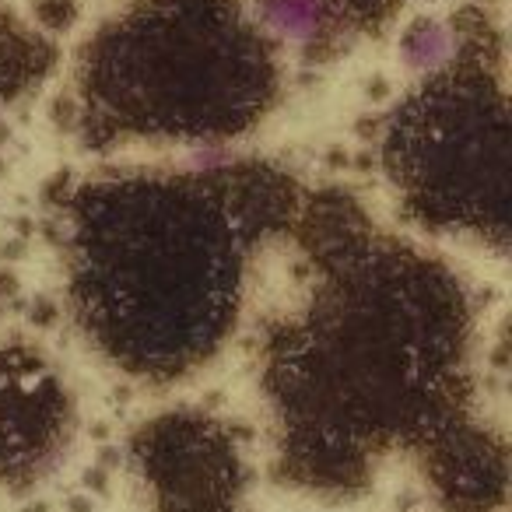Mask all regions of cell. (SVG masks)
I'll list each match as a JSON object with an SVG mask.
<instances>
[{
	"instance_id": "6da1fadb",
	"label": "cell",
	"mask_w": 512,
	"mask_h": 512,
	"mask_svg": "<svg viewBox=\"0 0 512 512\" xmlns=\"http://www.w3.org/2000/svg\"><path fill=\"white\" fill-rule=\"evenodd\" d=\"M285 249L292 285L253 330L281 477L348 498L411 456L453 509L498 502L505 439L477 414V313L460 274L348 193H306Z\"/></svg>"
},
{
	"instance_id": "7a4b0ae2",
	"label": "cell",
	"mask_w": 512,
	"mask_h": 512,
	"mask_svg": "<svg viewBox=\"0 0 512 512\" xmlns=\"http://www.w3.org/2000/svg\"><path fill=\"white\" fill-rule=\"evenodd\" d=\"M302 186L267 162L120 169L67 197L71 320L120 376L169 386L239 337Z\"/></svg>"
},
{
	"instance_id": "3957f363",
	"label": "cell",
	"mask_w": 512,
	"mask_h": 512,
	"mask_svg": "<svg viewBox=\"0 0 512 512\" xmlns=\"http://www.w3.org/2000/svg\"><path fill=\"white\" fill-rule=\"evenodd\" d=\"M278 39L239 0H130L74 67L92 148H225L281 95Z\"/></svg>"
},
{
	"instance_id": "277c9868",
	"label": "cell",
	"mask_w": 512,
	"mask_h": 512,
	"mask_svg": "<svg viewBox=\"0 0 512 512\" xmlns=\"http://www.w3.org/2000/svg\"><path fill=\"white\" fill-rule=\"evenodd\" d=\"M383 176L400 214L439 239L509 246V99L502 32L453 25L446 57L397 102L383 127Z\"/></svg>"
},
{
	"instance_id": "5b68a950",
	"label": "cell",
	"mask_w": 512,
	"mask_h": 512,
	"mask_svg": "<svg viewBox=\"0 0 512 512\" xmlns=\"http://www.w3.org/2000/svg\"><path fill=\"white\" fill-rule=\"evenodd\" d=\"M130 467L151 512H246L249 456L225 421L165 411L130 439Z\"/></svg>"
},
{
	"instance_id": "8992f818",
	"label": "cell",
	"mask_w": 512,
	"mask_h": 512,
	"mask_svg": "<svg viewBox=\"0 0 512 512\" xmlns=\"http://www.w3.org/2000/svg\"><path fill=\"white\" fill-rule=\"evenodd\" d=\"M78 404L60 365L39 344H0V484H39L67 456Z\"/></svg>"
}]
</instances>
